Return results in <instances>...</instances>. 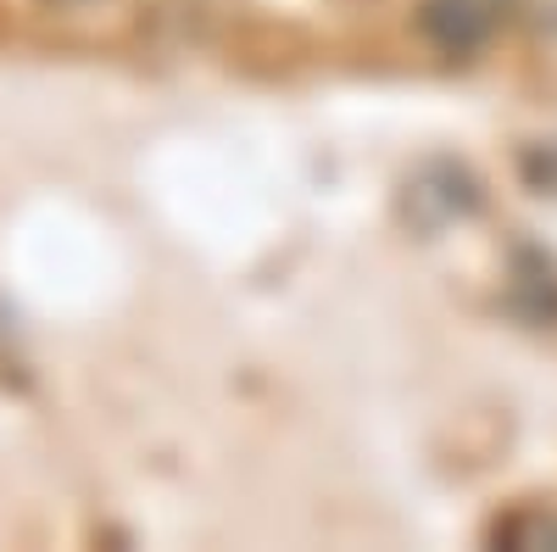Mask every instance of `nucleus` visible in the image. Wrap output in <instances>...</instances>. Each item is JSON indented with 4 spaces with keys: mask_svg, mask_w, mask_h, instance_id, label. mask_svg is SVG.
I'll return each mask as SVG.
<instances>
[{
    "mask_svg": "<svg viewBox=\"0 0 557 552\" xmlns=\"http://www.w3.org/2000/svg\"><path fill=\"white\" fill-rule=\"evenodd\" d=\"M496 541H507V547H557V514L524 508V514L496 525Z\"/></svg>",
    "mask_w": 557,
    "mask_h": 552,
    "instance_id": "obj_2",
    "label": "nucleus"
},
{
    "mask_svg": "<svg viewBox=\"0 0 557 552\" xmlns=\"http://www.w3.org/2000/svg\"><path fill=\"white\" fill-rule=\"evenodd\" d=\"M507 17H513V0H424L418 7V23H424L430 45L446 57L485 51Z\"/></svg>",
    "mask_w": 557,
    "mask_h": 552,
    "instance_id": "obj_1",
    "label": "nucleus"
},
{
    "mask_svg": "<svg viewBox=\"0 0 557 552\" xmlns=\"http://www.w3.org/2000/svg\"><path fill=\"white\" fill-rule=\"evenodd\" d=\"M513 7H519L541 34H557V0H513Z\"/></svg>",
    "mask_w": 557,
    "mask_h": 552,
    "instance_id": "obj_3",
    "label": "nucleus"
}]
</instances>
